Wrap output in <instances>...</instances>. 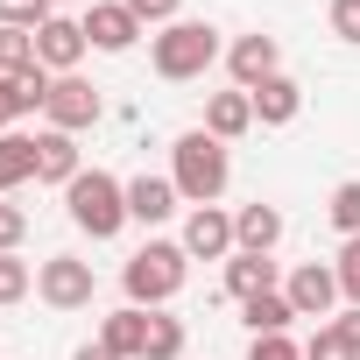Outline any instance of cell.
I'll list each match as a JSON object with an SVG mask.
<instances>
[{
  "label": "cell",
  "instance_id": "cell-1",
  "mask_svg": "<svg viewBox=\"0 0 360 360\" xmlns=\"http://www.w3.org/2000/svg\"><path fill=\"white\" fill-rule=\"evenodd\" d=\"M169 184H176V198H184V205H219L226 184H233V155H226V141H212L205 127L176 134V141H169Z\"/></svg>",
  "mask_w": 360,
  "mask_h": 360
},
{
  "label": "cell",
  "instance_id": "cell-2",
  "mask_svg": "<svg viewBox=\"0 0 360 360\" xmlns=\"http://www.w3.org/2000/svg\"><path fill=\"white\" fill-rule=\"evenodd\" d=\"M219 57H226V43H219L212 22H169V29L148 36V64H155L162 85H191V78H205Z\"/></svg>",
  "mask_w": 360,
  "mask_h": 360
},
{
  "label": "cell",
  "instance_id": "cell-3",
  "mask_svg": "<svg viewBox=\"0 0 360 360\" xmlns=\"http://www.w3.org/2000/svg\"><path fill=\"white\" fill-rule=\"evenodd\" d=\"M184 276H191V255H184V240H141V248L127 255V269H120V290H127V304H141V311H162L176 290H184Z\"/></svg>",
  "mask_w": 360,
  "mask_h": 360
},
{
  "label": "cell",
  "instance_id": "cell-4",
  "mask_svg": "<svg viewBox=\"0 0 360 360\" xmlns=\"http://www.w3.org/2000/svg\"><path fill=\"white\" fill-rule=\"evenodd\" d=\"M64 212H71V226H78L85 240H113V233L127 226V184L106 176V169H85L78 184L64 191Z\"/></svg>",
  "mask_w": 360,
  "mask_h": 360
},
{
  "label": "cell",
  "instance_id": "cell-5",
  "mask_svg": "<svg viewBox=\"0 0 360 360\" xmlns=\"http://www.w3.org/2000/svg\"><path fill=\"white\" fill-rule=\"evenodd\" d=\"M36 297H43L50 311H92L99 276H92V262H78V255H50V262L36 269Z\"/></svg>",
  "mask_w": 360,
  "mask_h": 360
},
{
  "label": "cell",
  "instance_id": "cell-6",
  "mask_svg": "<svg viewBox=\"0 0 360 360\" xmlns=\"http://www.w3.org/2000/svg\"><path fill=\"white\" fill-rule=\"evenodd\" d=\"M99 113H106L99 85H85L78 71H71V78H50V99H43V120H50L57 134H85V127H99Z\"/></svg>",
  "mask_w": 360,
  "mask_h": 360
},
{
  "label": "cell",
  "instance_id": "cell-7",
  "mask_svg": "<svg viewBox=\"0 0 360 360\" xmlns=\"http://www.w3.org/2000/svg\"><path fill=\"white\" fill-rule=\"evenodd\" d=\"M283 297H290V311L297 318H311V325H325V318H339V276L325 269V262H297L290 269V283H283Z\"/></svg>",
  "mask_w": 360,
  "mask_h": 360
},
{
  "label": "cell",
  "instance_id": "cell-8",
  "mask_svg": "<svg viewBox=\"0 0 360 360\" xmlns=\"http://www.w3.org/2000/svg\"><path fill=\"white\" fill-rule=\"evenodd\" d=\"M226 71H233V92H255V85L283 78V43L262 36V29H248V36L226 43Z\"/></svg>",
  "mask_w": 360,
  "mask_h": 360
},
{
  "label": "cell",
  "instance_id": "cell-9",
  "mask_svg": "<svg viewBox=\"0 0 360 360\" xmlns=\"http://www.w3.org/2000/svg\"><path fill=\"white\" fill-rule=\"evenodd\" d=\"M85 22H71V15H50L43 29H36V64L50 71V78H71L78 64H85Z\"/></svg>",
  "mask_w": 360,
  "mask_h": 360
},
{
  "label": "cell",
  "instance_id": "cell-10",
  "mask_svg": "<svg viewBox=\"0 0 360 360\" xmlns=\"http://www.w3.org/2000/svg\"><path fill=\"white\" fill-rule=\"evenodd\" d=\"M78 22H85V43H92V50H106V57H127V50L141 43V22L127 15V0H92Z\"/></svg>",
  "mask_w": 360,
  "mask_h": 360
},
{
  "label": "cell",
  "instance_id": "cell-11",
  "mask_svg": "<svg viewBox=\"0 0 360 360\" xmlns=\"http://www.w3.org/2000/svg\"><path fill=\"white\" fill-rule=\"evenodd\" d=\"M184 255H191V262H226V255H233V212H226V205H191V219H184Z\"/></svg>",
  "mask_w": 360,
  "mask_h": 360
},
{
  "label": "cell",
  "instance_id": "cell-12",
  "mask_svg": "<svg viewBox=\"0 0 360 360\" xmlns=\"http://www.w3.org/2000/svg\"><path fill=\"white\" fill-rule=\"evenodd\" d=\"M78 176H85L78 134H57V127H43V134H36V184H57V191H71Z\"/></svg>",
  "mask_w": 360,
  "mask_h": 360
},
{
  "label": "cell",
  "instance_id": "cell-13",
  "mask_svg": "<svg viewBox=\"0 0 360 360\" xmlns=\"http://www.w3.org/2000/svg\"><path fill=\"white\" fill-rule=\"evenodd\" d=\"M176 205V184L169 176H155V169H141V176H127V226H162Z\"/></svg>",
  "mask_w": 360,
  "mask_h": 360
},
{
  "label": "cell",
  "instance_id": "cell-14",
  "mask_svg": "<svg viewBox=\"0 0 360 360\" xmlns=\"http://www.w3.org/2000/svg\"><path fill=\"white\" fill-rule=\"evenodd\" d=\"M276 240H283V212L269 198H255V205L233 212V248L240 255H276Z\"/></svg>",
  "mask_w": 360,
  "mask_h": 360
},
{
  "label": "cell",
  "instance_id": "cell-15",
  "mask_svg": "<svg viewBox=\"0 0 360 360\" xmlns=\"http://www.w3.org/2000/svg\"><path fill=\"white\" fill-rule=\"evenodd\" d=\"M248 99H255V127H290V120L304 113V85H297L290 71H283V78H269V85H255Z\"/></svg>",
  "mask_w": 360,
  "mask_h": 360
},
{
  "label": "cell",
  "instance_id": "cell-16",
  "mask_svg": "<svg viewBox=\"0 0 360 360\" xmlns=\"http://www.w3.org/2000/svg\"><path fill=\"white\" fill-rule=\"evenodd\" d=\"M205 134L226 141V148H233L240 134H255V99H248V92H212V99H205Z\"/></svg>",
  "mask_w": 360,
  "mask_h": 360
},
{
  "label": "cell",
  "instance_id": "cell-17",
  "mask_svg": "<svg viewBox=\"0 0 360 360\" xmlns=\"http://www.w3.org/2000/svg\"><path fill=\"white\" fill-rule=\"evenodd\" d=\"M219 290H226V304H248V297L283 290V283H276V262H269V255H240V248H233V255H226V283H219Z\"/></svg>",
  "mask_w": 360,
  "mask_h": 360
},
{
  "label": "cell",
  "instance_id": "cell-18",
  "mask_svg": "<svg viewBox=\"0 0 360 360\" xmlns=\"http://www.w3.org/2000/svg\"><path fill=\"white\" fill-rule=\"evenodd\" d=\"M99 346H113L120 360H141V346H148V311H141V304L106 311V318H99Z\"/></svg>",
  "mask_w": 360,
  "mask_h": 360
},
{
  "label": "cell",
  "instance_id": "cell-19",
  "mask_svg": "<svg viewBox=\"0 0 360 360\" xmlns=\"http://www.w3.org/2000/svg\"><path fill=\"white\" fill-rule=\"evenodd\" d=\"M36 176V134H0V198H15L22 184Z\"/></svg>",
  "mask_w": 360,
  "mask_h": 360
},
{
  "label": "cell",
  "instance_id": "cell-20",
  "mask_svg": "<svg viewBox=\"0 0 360 360\" xmlns=\"http://www.w3.org/2000/svg\"><path fill=\"white\" fill-rule=\"evenodd\" d=\"M290 318H297V311H290V297H283V290H262V297H248V304H240V325H248L255 339L290 332Z\"/></svg>",
  "mask_w": 360,
  "mask_h": 360
},
{
  "label": "cell",
  "instance_id": "cell-21",
  "mask_svg": "<svg viewBox=\"0 0 360 360\" xmlns=\"http://www.w3.org/2000/svg\"><path fill=\"white\" fill-rule=\"evenodd\" d=\"M304 360H360V339H353L339 318H325V325L304 339Z\"/></svg>",
  "mask_w": 360,
  "mask_h": 360
},
{
  "label": "cell",
  "instance_id": "cell-22",
  "mask_svg": "<svg viewBox=\"0 0 360 360\" xmlns=\"http://www.w3.org/2000/svg\"><path fill=\"white\" fill-rule=\"evenodd\" d=\"M141 360H184V318L148 311V346H141Z\"/></svg>",
  "mask_w": 360,
  "mask_h": 360
},
{
  "label": "cell",
  "instance_id": "cell-23",
  "mask_svg": "<svg viewBox=\"0 0 360 360\" xmlns=\"http://www.w3.org/2000/svg\"><path fill=\"white\" fill-rule=\"evenodd\" d=\"M325 219L339 226V240H353V233H360V176H339V184H332Z\"/></svg>",
  "mask_w": 360,
  "mask_h": 360
},
{
  "label": "cell",
  "instance_id": "cell-24",
  "mask_svg": "<svg viewBox=\"0 0 360 360\" xmlns=\"http://www.w3.org/2000/svg\"><path fill=\"white\" fill-rule=\"evenodd\" d=\"M29 71H43L36 64V36L29 29H0V78H29Z\"/></svg>",
  "mask_w": 360,
  "mask_h": 360
},
{
  "label": "cell",
  "instance_id": "cell-25",
  "mask_svg": "<svg viewBox=\"0 0 360 360\" xmlns=\"http://www.w3.org/2000/svg\"><path fill=\"white\" fill-rule=\"evenodd\" d=\"M50 15H57V0H0V29H29L36 36Z\"/></svg>",
  "mask_w": 360,
  "mask_h": 360
},
{
  "label": "cell",
  "instance_id": "cell-26",
  "mask_svg": "<svg viewBox=\"0 0 360 360\" xmlns=\"http://www.w3.org/2000/svg\"><path fill=\"white\" fill-rule=\"evenodd\" d=\"M36 290V269L22 262V255H0V311H8V304H22Z\"/></svg>",
  "mask_w": 360,
  "mask_h": 360
},
{
  "label": "cell",
  "instance_id": "cell-27",
  "mask_svg": "<svg viewBox=\"0 0 360 360\" xmlns=\"http://www.w3.org/2000/svg\"><path fill=\"white\" fill-rule=\"evenodd\" d=\"M332 276H339V297H346V304H360V233H353V240H339Z\"/></svg>",
  "mask_w": 360,
  "mask_h": 360
},
{
  "label": "cell",
  "instance_id": "cell-28",
  "mask_svg": "<svg viewBox=\"0 0 360 360\" xmlns=\"http://www.w3.org/2000/svg\"><path fill=\"white\" fill-rule=\"evenodd\" d=\"M127 15L141 29H169V22H184V0H127Z\"/></svg>",
  "mask_w": 360,
  "mask_h": 360
},
{
  "label": "cell",
  "instance_id": "cell-29",
  "mask_svg": "<svg viewBox=\"0 0 360 360\" xmlns=\"http://www.w3.org/2000/svg\"><path fill=\"white\" fill-rule=\"evenodd\" d=\"M22 240H29V212L0 198V255H22Z\"/></svg>",
  "mask_w": 360,
  "mask_h": 360
},
{
  "label": "cell",
  "instance_id": "cell-30",
  "mask_svg": "<svg viewBox=\"0 0 360 360\" xmlns=\"http://www.w3.org/2000/svg\"><path fill=\"white\" fill-rule=\"evenodd\" d=\"M248 360H304V346H297L290 332H269V339H255V346H248Z\"/></svg>",
  "mask_w": 360,
  "mask_h": 360
},
{
  "label": "cell",
  "instance_id": "cell-31",
  "mask_svg": "<svg viewBox=\"0 0 360 360\" xmlns=\"http://www.w3.org/2000/svg\"><path fill=\"white\" fill-rule=\"evenodd\" d=\"M332 36L339 43H360V0H332Z\"/></svg>",
  "mask_w": 360,
  "mask_h": 360
},
{
  "label": "cell",
  "instance_id": "cell-32",
  "mask_svg": "<svg viewBox=\"0 0 360 360\" xmlns=\"http://www.w3.org/2000/svg\"><path fill=\"white\" fill-rule=\"evenodd\" d=\"M71 360H120V353H113V346H99V339H85V346H78Z\"/></svg>",
  "mask_w": 360,
  "mask_h": 360
}]
</instances>
